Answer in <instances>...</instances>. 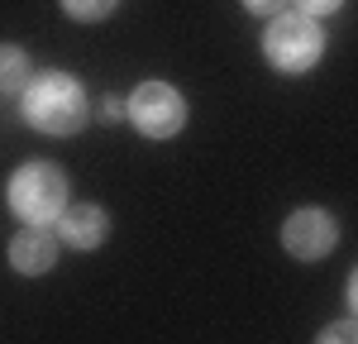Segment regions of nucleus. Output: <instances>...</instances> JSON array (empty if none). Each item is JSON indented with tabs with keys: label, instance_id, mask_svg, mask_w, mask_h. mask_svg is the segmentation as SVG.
Here are the masks:
<instances>
[{
	"label": "nucleus",
	"instance_id": "obj_1",
	"mask_svg": "<svg viewBox=\"0 0 358 344\" xmlns=\"http://www.w3.org/2000/svg\"><path fill=\"white\" fill-rule=\"evenodd\" d=\"M20 115L38 134H77L91 115V101H86V86L72 77V72H38L29 77V86L20 91Z\"/></svg>",
	"mask_w": 358,
	"mask_h": 344
},
{
	"label": "nucleus",
	"instance_id": "obj_2",
	"mask_svg": "<svg viewBox=\"0 0 358 344\" xmlns=\"http://www.w3.org/2000/svg\"><path fill=\"white\" fill-rule=\"evenodd\" d=\"M5 201H10V215H20L24 225H53L57 210L67 206V172L57 163H38L34 158V163L10 172Z\"/></svg>",
	"mask_w": 358,
	"mask_h": 344
},
{
	"label": "nucleus",
	"instance_id": "obj_3",
	"mask_svg": "<svg viewBox=\"0 0 358 344\" xmlns=\"http://www.w3.org/2000/svg\"><path fill=\"white\" fill-rule=\"evenodd\" d=\"M320 53H325V29L301 10H277L263 29V57L287 77L310 72L320 62Z\"/></svg>",
	"mask_w": 358,
	"mask_h": 344
},
{
	"label": "nucleus",
	"instance_id": "obj_4",
	"mask_svg": "<svg viewBox=\"0 0 358 344\" xmlns=\"http://www.w3.org/2000/svg\"><path fill=\"white\" fill-rule=\"evenodd\" d=\"M124 115H129V124L143 139H177L182 124H187V101H182L177 86H167V82H138Z\"/></svg>",
	"mask_w": 358,
	"mask_h": 344
},
{
	"label": "nucleus",
	"instance_id": "obj_5",
	"mask_svg": "<svg viewBox=\"0 0 358 344\" xmlns=\"http://www.w3.org/2000/svg\"><path fill=\"white\" fill-rule=\"evenodd\" d=\"M339 244V225L325 206H301L282 220V249L296 263H320Z\"/></svg>",
	"mask_w": 358,
	"mask_h": 344
},
{
	"label": "nucleus",
	"instance_id": "obj_6",
	"mask_svg": "<svg viewBox=\"0 0 358 344\" xmlns=\"http://www.w3.org/2000/svg\"><path fill=\"white\" fill-rule=\"evenodd\" d=\"M57 239L62 244H72V249H82V254H91V249H101L106 244V234H110V215H106V206H96V201H86V206H62L57 210Z\"/></svg>",
	"mask_w": 358,
	"mask_h": 344
},
{
	"label": "nucleus",
	"instance_id": "obj_7",
	"mask_svg": "<svg viewBox=\"0 0 358 344\" xmlns=\"http://www.w3.org/2000/svg\"><path fill=\"white\" fill-rule=\"evenodd\" d=\"M53 263H57L53 225H24L15 239H10V268H15V273L43 278V273H53Z\"/></svg>",
	"mask_w": 358,
	"mask_h": 344
},
{
	"label": "nucleus",
	"instance_id": "obj_8",
	"mask_svg": "<svg viewBox=\"0 0 358 344\" xmlns=\"http://www.w3.org/2000/svg\"><path fill=\"white\" fill-rule=\"evenodd\" d=\"M34 77V67H29V53L20 43H0V96H20Z\"/></svg>",
	"mask_w": 358,
	"mask_h": 344
},
{
	"label": "nucleus",
	"instance_id": "obj_9",
	"mask_svg": "<svg viewBox=\"0 0 358 344\" xmlns=\"http://www.w3.org/2000/svg\"><path fill=\"white\" fill-rule=\"evenodd\" d=\"M115 5H120V0H62V10H67L77 24H96V20H106V15H115Z\"/></svg>",
	"mask_w": 358,
	"mask_h": 344
},
{
	"label": "nucleus",
	"instance_id": "obj_10",
	"mask_svg": "<svg viewBox=\"0 0 358 344\" xmlns=\"http://www.w3.org/2000/svg\"><path fill=\"white\" fill-rule=\"evenodd\" d=\"M339 340H358V325H354V315H349V320H334L330 330H320V344H339Z\"/></svg>",
	"mask_w": 358,
	"mask_h": 344
},
{
	"label": "nucleus",
	"instance_id": "obj_11",
	"mask_svg": "<svg viewBox=\"0 0 358 344\" xmlns=\"http://www.w3.org/2000/svg\"><path fill=\"white\" fill-rule=\"evenodd\" d=\"M292 5H296L301 15H310V20H325V15H334L344 0H292Z\"/></svg>",
	"mask_w": 358,
	"mask_h": 344
},
{
	"label": "nucleus",
	"instance_id": "obj_12",
	"mask_svg": "<svg viewBox=\"0 0 358 344\" xmlns=\"http://www.w3.org/2000/svg\"><path fill=\"white\" fill-rule=\"evenodd\" d=\"M248 15H258V20H273L277 10H287V0H244Z\"/></svg>",
	"mask_w": 358,
	"mask_h": 344
},
{
	"label": "nucleus",
	"instance_id": "obj_13",
	"mask_svg": "<svg viewBox=\"0 0 358 344\" xmlns=\"http://www.w3.org/2000/svg\"><path fill=\"white\" fill-rule=\"evenodd\" d=\"M101 115H106V120H124V101H120V96H106V101H101Z\"/></svg>",
	"mask_w": 358,
	"mask_h": 344
}]
</instances>
